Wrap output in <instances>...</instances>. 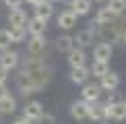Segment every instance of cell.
I'll return each instance as SVG.
<instances>
[{
  "instance_id": "cell-1",
  "label": "cell",
  "mask_w": 126,
  "mask_h": 124,
  "mask_svg": "<svg viewBox=\"0 0 126 124\" xmlns=\"http://www.w3.org/2000/svg\"><path fill=\"white\" fill-rule=\"evenodd\" d=\"M50 81H52V68L41 58L31 56L23 62V68L17 75V89L23 97H27L44 91Z\"/></svg>"
},
{
  "instance_id": "cell-2",
  "label": "cell",
  "mask_w": 126,
  "mask_h": 124,
  "mask_svg": "<svg viewBox=\"0 0 126 124\" xmlns=\"http://www.w3.org/2000/svg\"><path fill=\"white\" fill-rule=\"evenodd\" d=\"M19 62H21V56H19V52H15V50H0V68L2 70H15L19 66Z\"/></svg>"
},
{
  "instance_id": "cell-3",
  "label": "cell",
  "mask_w": 126,
  "mask_h": 124,
  "mask_svg": "<svg viewBox=\"0 0 126 124\" xmlns=\"http://www.w3.org/2000/svg\"><path fill=\"white\" fill-rule=\"evenodd\" d=\"M112 54H114V44H110V41H99V44H95V48H93V60L110 62Z\"/></svg>"
},
{
  "instance_id": "cell-4",
  "label": "cell",
  "mask_w": 126,
  "mask_h": 124,
  "mask_svg": "<svg viewBox=\"0 0 126 124\" xmlns=\"http://www.w3.org/2000/svg\"><path fill=\"white\" fill-rule=\"evenodd\" d=\"M101 87H99V83H85L83 85V91H81V99L91 103V101H97L99 97H101Z\"/></svg>"
},
{
  "instance_id": "cell-5",
  "label": "cell",
  "mask_w": 126,
  "mask_h": 124,
  "mask_svg": "<svg viewBox=\"0 0 126 124\" xmlns=\"http://www.w3.org/2000/svg\"><path fill=\"white\" fill-rule=\"evenodd\" d=\"M99 87H101V91H116L118 87H120V75L118 72H114V70H108L106 75L99 79Z\"/></svg>"
},
{
  "instance_id": "cell-6",
  "label": "cell",
  "mask_w": 126,
  "mask_h": 124,
  "mask_svg": "<svg viewBox=\"0 0 126 124\" xmlns=\"http://www.w3.org/2000/svg\"><path fill=\"white\" fill-rule=\"evenodd\" d=\"M106 120H126V103H106Z\"/></svg>"
},
{
  "instance_id": "cell-7",
  "label": "cell",
  "mask_w": 126,
  "mask_h": 124,
  "mask_svg": "<svg viewBox=\"0 0 126 124\" xmlns=\"http://www.w3.org/2000/svg\"><path fill=\"white\" fill-rule=\"evenodd\" d=\"M87 118L89 120H93V122H103L106 120V103H101V101H91L87 106Z\"/></svg>"
},
{
  "instance_id": "cell-8",
  "label": "cell",
  "mask_w": 126,
  "mask_h": 124,
  "mask_svg": "<svg viewBox=\"0 0 126 124\" xmlns=\"http://www.w3.org/2000/svg\"><path fill=\"white\" fill-rule=\"evenodd\" d=\"M77 19H79L77 15L72 13L70 8H66V10H62L58 17H56V25H58L60 29H64V31H70L77 25Z\"/></svg>"
},
{
  "instance_id": "cell-9",
  "label": "cell",
  "mask_w": 126,
  "mask_h": 124,
  "mask_svg": "<svg viewBox=\"0 0 126 124\" xmlns=\"http://www.w3.org/2000/svg\"><path fill=\"white\" fill-rule=\"evenodd\" d=\"M72 39H75V46L77 48H89V46H93V39H95V33H93V29H81L77 31V35H72Z\"/></svg>"
},
{
  "instance_id": "cell-10",
  "label": "cell",
  "mask_w": 126,
  "mask_h": 124,
  "mask_svg": "<svg viewBox=\"0 0 126 124\" xmlns=\"http://www.w3.org/2000/svg\"><path fill=\"white\" fill-rule=\"evenodd\" d=\"M68 64H70V68H77V66H87V54L83 48H72L70 52H68Z\"/></svg>"
},
{
  "instance_id": "cell-11",
  "label": "cell",
  "mask_w": 126,
  "mask_h": 124,
  "mask_svg": "<svg viewBox=\"0 0 126 124\" xmlns=\"http://www.w3.org/2000/svg\"><path fill=\"white\" fill-rule=\"evenodd\" d=\"M46 46H48L46 35H31L29 41H27V52L31 56H37V54H41L46 50Z\"/></svg>"
},
{
  "instance_id": "cell-12",
  "label": "cell",
  "mask_w": 126,
  "mask_h": 124,
  "mask_svg": "<svg viewBox=\"0 0 126 124\" xmlns=\"http://www.w3.org/2000/svg\"><path fill=\"white\" fill-rule=\"evenodd\" d=\"M27 33L29 35H46V29H48V21L37 19V17H31L27 19Z\"/></svg>"
},
{
  "instance_id": "cell-13",
  "label": "cell",
  "mask_w": 126,
  "mask_h": 124,
  "mask_svg": "<svg viewBox=\"0 0 126 124\" xmlns=\"http://www.w3.org/2000/svg\"><path fill=\"white\" fill-rule=\"evenodd\" d=\"M44 114V106H41V101H27L25 103V108H23V116L25 118H29L31 122H35L37 118Z\"/></svg>"
},
{
  "instance_id": "cell-14",
  "label": "cell",
  "mask_w": 126,
  "mask_h": 124,
  "mask_svg": "<svg viewBox=\"0 0 126 124\" xmlns=\"http://www.w3.org/2000/svg\"><path fill=\"white\" fill-rule=\"evenodd\" d=\"M8 23H10V27H25L27 25V13L23 8L8 10Z\"/></svg>"
},
{
  "instance_id": "cell-15",
  "label": "cell",
  "mask_w": 126,
  "mask_h": 124,
  "mask_svg": "<svg viewBox=\"0 0 126 124\" xmlns=\"http://www.w3.org/2000/svg\"><path fill=\"white\" fill-rule=\"evenodd\" d=\"M89 66H77V68H70V81L75 85H85L89 81Z\"/></svg>"
},
{
  "instance_id": "cell-16",
  "label": "cell",
  "mask_w": 126,
  "mask_h": 124,
  "mask_svg": "<svg viewBox=\"0 0 126 124\" xmlns=\"http://www.w3.org/2000/svg\"><path fill=\"white\" fill-rule=\"evenodd\" d=\"M52 15H54V4H52L50 0H44V2L35 4V17H37V19L50 21Z\"/></svg>"
},
{
  "instance_id": "cell-17",
  "label": "cell",
  "mask_w": 126,
  "mask_h": 124,
  "mask_svg": "<svg viewBox=\"0 0 126 124\" xmlns=\"http://www.w3.org/2000/svg\"><path fill=\"white\" fill-rule=\"evenodd\" d=\"M87 101L79 99V101H72L70 103V116L75 120H87Z\"/></svg>"
},
{
  "instance_id": "cell-18",
  "label": "cell",
  "mask_w": 126,
  "mask_h": 124,
  "mask_svg": "<svg viewBox=\"0 0 126 124\" xmlns=\"http://www.w3.org/2000/svg\"><path fill=\"white\" fill-rule=\"evenodd\" d=\"M54 41H56V50L62 52V54H68V52L75 48V39H72V35H68V33L58 35Z\"/></svg>"
},
{
  "instance_id": "cell-19",
  "label": "cell",
  "mask_w": 126,
  "mask_h": 124,
  "mask_svg": "<svg viewBox=\"0 0 126 124\" xmlns=\"http://www.w3.org/2000/svg\"><path fill=\"white\" fill-rule=\"evenodd\" d=\"M70 10L77 17H85L91 13V0H70Z\"/></svg>"
},
{
  "instance_id": "cell-20",
  "label": "cell",
  "mask_w": 126,
  "mask_h": 124,
  "mask_svg": "<svg viewBox=\"0 0 126 124\" xmlns=\"http://www.w3.org/2000/svg\"><path fill=\"white\" fill-rule=\"evenodd\" d=\"M116 19H118V17L112 13V10H110L108 6H103V8H99V10H97L95 21H93V23L101 27V25H108V23H112V21H116Z\"/></svg>"
},
{
  "instance_id": "cell-21",
  "label": "cell",
  "mask_w": 126,
  "mask_h": 124,
  "mask_svg": "<svg viewBox=\"0 0 126 124\" xmlns=\"http://www.w3.org/2000/svg\"><path fill=\"white\" fill-rule=\"evenodd\" d=\"M17 110V97L6 93L4 97H0V114H13Z\"/></svg>"
},
{
  "instance_id": "cell-22",
  "label": "cell",
  "mask_w": 126,
  "mask_h": 124,
  "mask_svg": "<svg viewBox=\"0 0 126 124\" xmlns=\"http://www.w3.org/2000/svg\"><path fill=\"white\" fill-rule=\"evenodd\" d=\"M108 70H110V64L108 62H101V60H93V64L89 66V75H93L95 79H101Z\"/></svg>"
},
{
  "instance_id": "cell-23",
  "label": "cell",
  "mask_w": 126,
  "mask_h": 124,
  "mask_svg": "<svg viewBox=\"0 0 126 124\" xmlns=\"http://www.w3.org/2000/svg\"><path fill=\"white\" fill-rule=\"evenodd\" d=\"M8 33H10L13 44H21V41H25V37H27V27H10Z\"/></svg>"
},
{
  "instance_id": "cell-24",
  "label": "cell",
  "mask_w": 126,
  "mask_h": 124,
  "mask_svg": "<svg viewBox=\"0 0 126 124\" xmlns=\"http://www.w3.org/2000/svg\"><path fill=\"white\" fill-rule=\"evenodd\" d=\"M108 8L112 10L116 17H120V15L126 13V0H110V2H108Z\"/></svg>"
},
{
  "instance_id": "cell-25",
  "label": "cell",
  "mask_w": 126,
  "mask_h": 124,
  "mask_svg": "<svg viewBox=\"0 0 126 124\" xmlns=\"http://www.w3.org/2000/svg\"><path fill=\"white\" fill-rule=\"evenodd\" d=\"M13 39H10V33L8 29H0V50H8Z\"/></svg>"
},
{
  "instance_id": "cell-26",
  "label": "cell",
  "mask_w": 126,
  "mask_h": 124,
  "mask_svg": "<svg viewBox=\"0 0 126 124\" xmlns=\"http://www.w3.org/2000/svg\"><path fill=\"white\" fill-rule=\"evenodd\" d=\"M35 124H56V116L54 114H41L35 120Z\"/></svg>"
},
{
  "instance_id": "cell-27",
  "label": "cell",
  "mask_w": 126,
  "mask_h": 124,
  "mask_svg": "<svg viewBox=\"0 0 126 124\" xmlns=\"http://www.w3.org/2000/svg\"><path fill=\"white\" fill-rule=\"evenodd\" d=\"M25 0H4V4H6V8L8 10H13V8H21V4H23Z\"/></svg>"
},
{
  "instance_id": "cell-28",
  "label": "cell",
  "mask_w": 126,
  "mask_h": 124,
  "mask_svg": "<svg viewBox=\"0 0 126 124\" xmlns=\"http://www.w3.org/2000/svg\"><path fill=\"white\" fill-rule=\"evenodd\" d=\"M118 101H122V99H120V95H118V91H110V95H108L106 103L110 106V103H118Z\"/></svg>"
},
{
  "instance_id": "cell-29",
  "label": "cell",
  "mask_w": 126,
  "mask_h": 124,
  "mask_svg": "<svg viewBox=\"0 0 126 124\" xmlns=\"http://www.w3.org/2000/svg\"><path fill=\"white\" fill-rule=\"evenodd\" d=\"M118 41L120 44H126V23L120 25V35H118Z\"/></svg>"
},
{
  "instance_id": "cell-30",
  "label": "cell",
  "mask_w": 126,
  "mask_h": 124,
  "mask_svg": "<svg viewBox=\"0 0 126 124\" xmlns=\"http://www.w3.org/2000/svg\"><path fill=\"white\" fill-rule=\"evenodd\" d=\"M6 81H8V72L0 68V85H6Z\"/></svg>"
},
{
  "instance_id": "cell-31",
  "label": "cell",
  "mask_w": 126,
  "mask_h": 124,
  "mask_svg": "<svg viewBox=\"0 0 126 124\" xmlns=\"http://www.w3.org/2000/svg\"><path fill=\"white\" fill-rule=\"evenodd\" d=\"M13 124H33L29 120V118H25V116H21V118H17V120H13Z\"/></svg>"
},
{
  "instance_id": "cell-32",
  "label": "cell",
  "mask_w": 126,
  "mask_h": 124,
  "mask_svg": "<svg viewBox=\"0 0 126 124\" xmlns=\"http://www.w3.org/2000/svg\"><path fill=\"white\" fill-rule=\"evenodd\" d=\"M8 93V89H6V85H0V97H4Z\"/></svg>"
},
{
  "instance_id": "cell-33",
  "label": "cell",
  "mask_w": 126,
  "mask_h": 124,
  "mask_svg": "<svg viewBox=\"0 0 126 124\" xmlns=\"http://www.w3.org/2000/svg\"><path fill=\"white\" fill-rule=\"evenodd\" d=\"M27 4H31V6H35V4H39V2H44V0H25Z\"/></svg>"
},
{
  "instance_id": "cell-34",
  "label": "cell",
  "mask_w": 126,
  "mask_h": 124,
  "mask_svg": "<svg viewBox=\"0 0 126 124\" xmlns=\"http://www.w3.org/2000/svg\"><path fill=\"white\" fill-rule=\"evenodd\" d=\"M50 2H52V4H56V2H64V0H50Z\"/></svg>"
},
{
  "instance_id": "cell-35",
  "label": "cell",
  "mask_w": 126,
  "mask_h": 124,
  "mask_svg": "<svg viewBox=\"0 0 126 124\" xmlns=\"http://www.w3.org/2000/svg\"><path fill=\"white\" fill-rule=\"evenodd\" d=\"M93 2H103V0H93Z\"/></svg>"
},
{
  "instance_id": "cell-36",
  "label": "cell",
  "mask_w": 126,
  "mask_h": 124,
  "mask_svg": "<svg viewBox=\"0 0 126 124\" xmlns=\"http://www.w3.org/2000/svg\"><path fill=\"white\" fill-rule=\"evenodd\" d=\"M103 124H106V120H103Z\"/></svg>"
},
{
  "instance_id": "cell-37",
  "label": "cell",
  "mask_w": 126,
  "mask_h": 124,
  "mask_svg": "<svg viewBox=\"0 0 126 124\" xmlns=\"http://www.w3.org/2000/svg\"><path fill=\"white\" fill-rule=\"evenodd\" d=\"M124 103H126V101H124Z\"/></svg>"
}]
</instances>
